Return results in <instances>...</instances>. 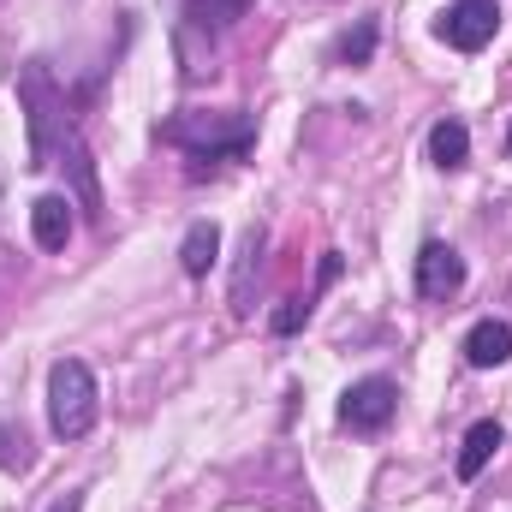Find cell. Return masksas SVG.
Segmentation results:
<instances>
[{"label": "cell", "instance_id": "11", "mask_svg": "<svg viewBox=\"0 0 512 512\" xmlns=\"http://www.w3.org/2000/svg\"><path fill=\"white\" fill-rule=\"evenodd\" d=\"M256 0H185V30L197 36H215V30H233Z\"/></svg>", "mask_w": 512, "mask_h": 512}, {"label": "cell", "instance_id": "5", "mask_svg": "<svg viewBox=\"0 0 512 512\" xmlns=\"http://www.w3.org/2000/svg\"><path fill=\"white\" fill-rule=\"evenodd\" d=\"M393 411H399V387L387 376H364V382L346 387V399H340V423L352 435H382L393 423Z\"/></svg>", "mask_w": 512, "mask_h": 512}, {"label": "cell", "instance_id": "16", "mask_svg": "<svg viewBox=\"0 0 512 512\" xmlns=\"http://www.w3.org/2000/svg\"><path fill=\"white\" fill-rule=\"evenodd\" d=\"M304 316H310V298H286V310L274 316V334H298Z\"/></svg>", "mask_w": 512, "mask_h": 512}, {"label": "cell", "instance_id": "14", "mask_svg": "<svg viewBox=\"0 0 512 512\" xmlns=\"http://www.w3.org/2000/svg\"><path fill=\"white\" fill-rule=\"evenodd\" d=\"M370 54H376V18H364L358 30H346V36L334 42V60H340V66H364Z\"/></svg>", "mask_w": 512, "mask_h": 512}, {"label": "cell", "instance_id": "7", "mask_svg": "<svg viewBox=\"0 0 512 512\" xmlns=\"http://www.w3.org/2000/svg\"><path fill=\"white\" fill-rule=\"evenodd\" d=\"M512 358V322H477L471 334H465V364L471 370H501Z\"/></svg>", "mask_w": 512, "mask_h": 512}, {"label": "cell", "instance_id": "2", "mask_svg": "<svg viewBox=\"0 0 512 512\" xmlns=\"http://www.w3.org/2000/svg\"><path fill=\"white\" fill-rule=\"evenodd\" d=\"M96 411H102V393L84 358H60L48 370V429L60 441H84L96 429Z\"/></svg>", "mask_w": 512, "mask_h": 512}, {"label": "cell", "instance_id": "3", "mask_svg": "<svg viewBox=\"0 0 512 512\" xmlns=\"http://www.w3.org/2000/svg\"><path fill=\"white\" fill-rule=\"evenodd\" d=\"M251 120L245 114H185L167 126V143L191 149L197 161H221V155H245L251 149Z\"/></svg>", "mask_w": 512, "mask_h": 512}, {"label": "cell", "instance_id": "8", "mask_svg": "<svg viewBox=\"0 0 512 512\" xmlns=\"http://www.w3.org/2000/svg\"><path fill=\"white\" fill-rule=\"evenodd\" d=\"M30 233H36V245L42 251H66V239H72V203L66 197H36V209H30Z\"/></svg>", "mask_w": 512, "mask_h": 512}, {"label": "cell", "instance_id": "18", "mask_svg": "<svg viewBox=\"0 0 512 512\" xmlns=\"http://www.w3.org/2000/svg\"><path fill=\"white\" fill-rule=\"evenodd\" d=\"M507 155H512V126H507Z\"/></svg>", "mask_w": 512, "mask_h": 512}, {"label": "cell", "instance_id": "13", "mask_svg": "<svg viewBox=\"0 0 512 512\" xmlns=\"http://www.w3.org/2000/svg\"><path fill=\"white\" fill-rule=\"evenodd\" d=\"M465 155H471V131L459 126V120H441V126L429 131V161L435 167H465Z\"/></svg>", "mask_w": 512, "mask_h": 512}, {"label": "cell", "instance_id": "15", "mask_svg": "<svg viewBox=\"0 0 512 512\" xmlns=\"http://www.w3.org/2000/svg\"><path fill=\"white\" fill-rule=\"evenodd\" d=\"M0 471H30V435L18 423H0Z\"/></svg>", "mask_w": 512, "mask_h": 512}, {"label": "cell", "instance_id": "1", "mask_svg": "<svg viewBox=\"0 0 512 512\" xmlns=\"http://www.w3.org/2000/svg\"><path fill=\"white\" fill-rule=\"evenodd\" d=\"M18 108H24V126H30V167H54V155H66V143L78 131L66 120V96L54 90L48 66L18 72Z\"/></svg>", "mask_w": 512, "mask_h": 512}, {"label": "cell", "instance_id": "4", "mask_svg": "<svg viewBox=\"0 0 512 512\" xmlns=\"http://www.w3.org/2000/svg\"><path fill=\"white\" fill-rule=\"evenodd\" d=\"M495 30H501V6H495V0H453V6L435 18V36H441L447 48H459V54L489 48Z\"/></svg>", "mask_w": 512, "mask_h": 512}, {"label": "cell", "instance_id": "6", "mask_svg": "<svg viewBox=\"0 0 512 512\" xmlns=\"http://www.w3.org/2000/svg\"><path fill=\"white\" fill-rule=\"evenodd\" d=\"M465 286V256L453 251V245H423L417 251V298H429V304H447L453 292Z\"/></svg>", "mask_w": 512, "mask_h": 512}, {"label": "cell", "instance_id": "9", "mask_svg": "<svg viewBox=\"0 0 512 512\" xmlns=\"http://www.w3.org/2000/svg\"><path fill=\"white\" fill-rule=\"evenodd\" d=\"M501 423L495 417H483V423H471V435H465V447H459V483H477L483 471H489V459L501 453Z\"/></svg>", "mask_w": 512, "mask_h": 512}, {"label": "cell", "instance_id": "12", "mask_svg": "<svg viewBox=\"0 0 512 512\" xmlns=\"http://www.w3.org/2000/svg\"><path fill=\"white\" fill-rule=\"evenodd\" d=\"M215 256H221V227H215V221H197V227L185 233V245H179V268H185L191 280H203V274L215 268Z\"/></svg>", "mask_w": 512, "mask_h": 512}, {"label": "cell", "instance_id": "17", "mask_svg": "<svg viewBox=\"0 0 512 512\" xmlns=\"http://www.w3.org/2000/svg\"><path fill=\"white\" fill-rule=\"evenodd\" d=\"M48 512H84V495L72 489V495H60V501H54V507H48Z\"/></svg>", "mask_w": 512, "mask_h": 512}, {"label": "cell", "instance_id": "19", "mask_svg": "<svg viewBox=\"0 0 512 512\" xmlns=\"http://www.w3.org/2000/svg\"><path fill=\"white\" fill-rule=\"evenodd\" d=\"M0 191H6V173H0Z\"/></svg>", "mask_w": 512, "mask_h": 512}, {"label": "cell", "instance_id": "10", "mask_svg": "<svg viewBox=\"0 0 512 512\" xmlns=\"http://www.w3.org/2000/svg\"><path fill=\"white\" fill-rule=\"evenodd\" d=\"M262 227H251L245 233V245H239V262H233V316H251V292H256V274H262Z\"/></svg>", "mask_w": 512, "mask_h": 512}]
</instances>
